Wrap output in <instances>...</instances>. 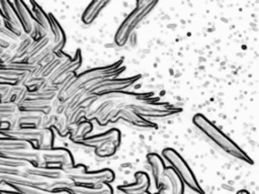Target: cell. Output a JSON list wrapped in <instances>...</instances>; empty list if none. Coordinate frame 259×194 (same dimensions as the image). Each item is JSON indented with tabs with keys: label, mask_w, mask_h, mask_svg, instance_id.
I'll list each match as a JSON object with an SVG mask.
<instances>
[{
	"label": "cell",
	"mask_w": 259,
	"mask_h": 194,
	"mask_svg": "<svg viewBox=\"0 0 259 194\" xmlns=\"http://www.w3.org/2000/svg\"><path fill=\"white\" fill-rule=\"evenodd\" d=\"M121 64L122 61H117L112 65L94 68L76 77H70L67 83L63 86V88L60 89L58 97L62 101H66L68 98H70L72 94L74 95L75 93L80 91V88L83 89V91H86L103 80L115 78V76H117L124 70L123 67L121 68Z\"/></svg>",
	"instance_id": "cell-1"
},
{
	"label": "cell",
	"mask_w": 259,
	"mask_h": 194,
	"mask_svg": "<svg viewBox=\"0 0 259 194\" xmlns=\"http://www.w3.org/2000/svg\"><path fill=\"white\" fill-rule=\"evenodd\" d=\"M192 121L193 124L198 128V130L222 152L235 159L246 162L248 164H252V159L235 141L227 136L205 116L197 113L193 116Z\"/></svg>",
	"instance_id": "cell-2"
},
{
	"label": "cell",
	"mask_w": 259,
	"mask_h": 194,
	"mask_svg": "<svg viewBox=\"0 0 259 194\" xmlns=\"http://www.w3.org/2000/svg\"><path fill=\"white\" fill-rule=\"evenodd\" d=\"M158 2L156 1H140L137 7L128 14L117 28L114 40L117 45H124L136 27L152 12Z\"/></svg>",
	"instance_id": "cell-3"
},
{
	"label": "cell",
	"mask_w": 259,
	"mask_h": 194,
	"mask_svg": "<svg viewBox=\"0 0 259 194\" xmlns=\"http://www.w3.org/2000/svg\"><path fill=\"white\" fill-rule=\"evenodd\" d=\"M80 143L94 148L96 156L107 158L112 156L119 147L120 132L113 128L106 132L85 137Z\"/></svg>",
	"instance_id": "cell-4"
},
{
	"label": "cell",
	"mask_w": 259,
	"mask_h": 194,
	"mask_svg": "<svg viewBox=\"0 0 259 194\" xmlns=\"http://www.w3.org/2000/svg\"><path fill=\"white\" fill-rule=\"evenodd\" d=\"M162 156L169 163V165H171V168L176 172V174L179 176L183 184H185L187 187H189L196 193H202V190L198 182L196 181L195 176L192 173L191 169L186 164L184 159L175 150L170 148L164 149L162 151Z\"/></svg>",
	"instance_id": "cell-5"
},
{
	"label": "cell",
	"mask_w": 259,
	"mask_h": 194,
	"mask_svg": "<svg viewBox=\"0 0 259 194\" xmlns=\"http://www.w3.org/2000/svg\"><path fill=\"white\" fill-rule=\"evenodd\" d=\"M126 107L150 121L151 119H164L172 117L181 112L180 108L168 106L167 104H132Z\"/></svg>",
	"instance_id": "cell-6"
},
{
	"label": "cell",
	"mask_w": 259,
	"mask_h": 194,
	"mask_svg": "<svg viewBox=\"0 0 259 194\" xmlns=\"http://www.w3.org/2000/svg\"><path fill=\"white\" fill-rule=\"evenodd\" d=\"M139 78L140 76H133V77H127L122 79H116V78L106 79L96 84L95 86L91 87L90 89L84 91V93L91 96L115 94L120 90L131 87L134 83H136L139 80Z\"/></svg>",
	"instance_id": "cell-7"
},
{
	"label": "cell",
	"mask_w": 259,
	"mask_h": 194,
	"mask_svg": "<svg viewBox=\"0 0 259 194\" xmlns=\"http://www.w3.org/2000/svg\"><path fill=\"white\" fill-rule=\"evenodd\" d=\"M69 178L75 185L97 186L111 182L114 179V174L109 169H103L101 171L94 172L86 171L85 173L80 175L69 176Z\"/></svg>",
	"instance_id": "cell-8"
},
{
	"label": "cell",
	"mask_w": 259,
	"mask_h": 194,
	"mask_svg": "<svg viewBox=\"0 0 259 194\" xmlns=\"http://www.w3.org/2000/svg\"><path fill=\"white\" fill-rule=\"evenodd\" d=\"M82 63L81 53L80 51L76 52V55L73 59H67L63 61L62 64L53 72V74L49 77L48 82H51L54 85H58L63 83V79H69L71 73H74L79 69Z\"/></svg>",
	"instance_id": "cell-9"
},
{
	"label": "cell",
	"mask_w": 259,
	"mask_h": 194,
	"mask_svg": "<svg viewBox=\"0 0 259 194\" xmlns=\"http://www.w3.org/2000/svg\"><path fill=\"white\" fill-rule=\"evenodd\" d=\"M41 158L44 159L46 168L63 170L66 167L74 165L73 158L70 152L66 149H52L42 154Z\"/></svg>",
	"instance_id": "cell-10"
},
{
	"label": "cell",
	"mask_w": 259,
	"mask_h": 194,
	"mask_svg": "<svg viewBox=\"0 0 259 194\" xmlns=\"http://www.w3.org/2000/svg\"><path fill=\"white\" fill-rule=\"evenodd\" d=\"M117 114L119 115L121 120L127 126H130L132 128H135V129H154V128L157 127V125L154 122L143 118L142 116H140L139 114L134 112L132 109L127 108L126 106L119 109L117 111Z\"/></svg>",
	"instance_id": "cell-11"
},
{
	"label": "cell",
	"mask_w": 259,
	"mask_h": 194,
	"mask_svg": "<svg viewBox=\"0 0 259 194\" xmlns=\"http://www.w3.org/2000/svg\"><path fill=\"white\" fill-rule=\"evenodd\" d=\"M10 6L15 12V15L23 29V32L27 35L30 34L33 26V20L29 14V11L27 10L25 3L23 1L14 0V1H8Z\"/></svg>",
	"instance_id": "cell-12"
},
{
	"label": "cell",
	"mask_w": 259,
	"mask_h": 194,
	"mask_svg": "<svg viewBox=\"0 0 259 194\" xmlns=\"http://www.w3.org/2000/svg\"><path fill=\"white\" fill-rule=\"evenodd\" d=\"M136 182L133 184L119 186L118 190L123 194H144L147 192L150 186L149 176L144 172H138L135 174Z\"/></svg>",
	"instance_id": "cell-13"
},
{
	"label": "cell",
	"mask_w": 259,
	"mask_h": 194,
	"mask_svg": "<svg viewBox=\"0 0 259 194\" xmlns=\"http://www.w3.org/2000/svg\"><path fill=\"white\" fill-rule=\"evenodd\" d=\"M148 163L151 168L152 176L155 181L156 188L161 189L162 183L164 180V172H165V165L163 163L162 158L157 154H149L147 157Z\"/></svg>",
	"instance_id": "cell-14"
},
{
	"label": "cell",
	"mask_w": 259,
	"mask_h": 194,
	"mask_svg": "<svg viewBox=\"0 0 259 194\" xmlns=\"http://www.w3.org/2000/svg\"><path fill=\"white\" fill-rule=\"evenodd\" d=\"M49 19L51 25V33L53 35V53L57 54L60 53L64 47L66 43V35L62 26L52 14H49Z\"/></svg>",
	"instance_id": "cell-15"
},
{
	"label": "cell",
	"mask_w": 259,
	"mask_h": 194,
	"mask_svg": "<svg viewBox=\"0 0 259 194\" xmlns=\"http://www.w3.org/2000/svg\"><path fill=\"white\" fill-rule=\"evenodd\" d=\"M17 108L19 113H42L45 115H49L53 106L49 101L24 100Z\"/></svg>",
	"instance_id": "cell-16"
},
{
	"label": "cell",
	"mask_w": 259,
	"mask_h": 194,
	"mask_svg": "<svg viewBox=\"0 0 259 194\" xmlns=\"http://www.w3.org/2000/svg\"><path fill=\"white\" fill-rule=\"evenodd\" d=\"M25 3V2H24ZM25 6L27 10L29 11V14L32 18V20L40 25L44 29H46L49 33H51V25H50V19L49 15L46 14V12L42 10V8L34 1H29Z\"/></svg>",
	"instance_id": "cell-17"
},
{
	"label": "cell",
	"mask_w": 259,
	"mask_h": 194,
	"mask_svg": "<svg viewBox=\"0 0 259 194\" xmlns=\"http://www.w3.org/2000/svg\"><path fill=\"white\" fill-rule=\"evenodd\" d=\"M70 194H112V190L108 185H97V186H83V185H72L66 188Z\"/></svg>",
	"instance_id": "cell-18"
},
{
	"label": "cell",
	"mask_w": 259,
	"mask_h": 194,
	"mask_svg": "<svg viewBox=\"0 0 259 194\" xmlns=\"http://www.w3.org/2000/svg\"><path fill=\"white\" fill-rule=\"evenodd\" d=\"M109 3V1L104 0L90 2L82 14V22L84 24H91L98 17L103 8H105Z\"/></svg>",
	"instance_id": "cell-19"
},
{
	"label": "cell",
	"mask_w": 259,
	"mask_h": 194,
	"mask_svg": "<svg viewBox=\"0 0 259 194\" xmlns=\"http://www.w3.org/2000/svg\"><path fill=\"white\" fill-rule=\"evenodd\" d=\"M42 116L40 114H24L18 117L17 128L20 129H38L40 128Z\"/></svg>",
	"instance_id": "cell-20"
},
{
	"label": "cell",
	"mask_w": 259,
	"mask_h": 194,
	"mask_svg": "<svg viewBox=\"0 0 259 194\" xmlns=\"http://www.w3.org/2000/svg\"><path fill=\"white\" fill-rule=\"evenodd\" d=\"M25 173L33 176V177H42V178H50V179H59L62 176V173L56 169H49V168H31L26 169Z\"/></svg>",
	"instance_id": "cell-21"
},
{
	"label": "cell",
	"mask_w": 259,
	"mask_h": 194,
	"mask_svg": "<svg viewBox=\"0 0 259 194\" xmlns=\"http://www.w3.org/2000/svg\"><path fill=\"white\" fill-rule=\"evenodd\" d=\"M29 149L28 142L18 140L0 139V152H11V151H26Z\"/></svg>",
	"instance_id": "cell-22"
},
{
	"label": "cell",
	"mask_w": 259,
	"mask_h": 194,
	"mask_svg": "<svg viewBox=\"0 0 259 194\" xmlns=\"http://www.w3.org/2000/svg\"><path fill=\"white\" fill-rule=\"evenodd\" d=\"M47 84H48L47 79L40 78V77H33V78H30L23 87H25L27 93H33V92L42 90Z\"/></svg>",
	"instance_id": "cell-23"
},
{
	"label": "cell",
	"mask_w": 259,
	"mask_h": 194,
	"mask_svg": "<svg viewBox=\"0 0 259 194\" xmlns=\"http://www.w3.org/2000/svg\"><path fill=\"white\" fill-rule=\"evenodd\" d=\"M91 130V123L90 122H87V121H84L82 123H80L77 128L75 129V131L72 133V140L75 141V142H78L80 143L85 137H86V134Z\"/></svg>",
	"instance_id": "cell-24"
},
{
	"label": "cell",
	"mask_w": 259,
	"mask_h": 194,
	"mask_svg": "<svg viewBox=\"0 0 259 194\" xmlns=\"http://www.w3.org/2000/svg\"><path fill=\"white\" fill-rule=\"evenodd\" d=\"M0 16H3V19H5V20L19 23L14 10L12 9V7L10 6L8 1H5V0L0 1Z\"/></svg>",
	"instance_id": "cell-25"
},
{
	"label": "cell",
	"mask_w": 259,
	"mask_h": 194,
	"mask_svg": "<svg viewBox=\"0 0 259 194\" xmlns=\"http://www.w3.org/2000/svg\"><path fill=\"white\" fill-rule=\"evenodd\" d=\"M3 26L8 29L10 32H12L14 35H16L17 37H21L24 32H23V29L21 27V25L19 23H16V22H12V21H8V20H5L3 19Z\"/></svg>",
	"instance_id": "cell-26"
},
{
	"label": "cell",
	"mask_w": 259,
	"mask_h": 194,
	"mask_svg": "<svg viewBox=\"0 0 259 194\" xmlns=\"http://www.w3.org/2000/svg\"><path fill=\"white\" fill-rule=\"evenodd\" d=\"M55 129L58 130L59 134L60 135H66L67 132L69 131V127H68V121H67V118H65L64 116L62 117H58L55 125L53 126Z\"/></svg>",
	"instance_id": "cell-27"
},
{
	"label": "cell",
	"mask_w": 259,
	"mask_h": 194,
	"mask_svg": "<svg viewBox=\"0 0 259 194\" xmlns=\"http://www.w3.org/2000/svg\"><path fill=\"white\" fill-rule=\"evenodd\" d=\"M0 37L9 41L12 40L13 42H17V40L19 39V37H17L16 35H14L12 32H10L8 29H6L4 26L0 27Z\"/></svg>",
	"instance_id": "cell-28"
},
{
	"label": "cell",
	"mask_w": 259,
	"mask_h": 194,
	"mask_svg": "<svg viewBox=\"0 0 259 194\" xmlns=\"http://www.w3.org/2000/svg\"><path fill=\"white\" fill-rule=\"evenodd\" d=\"M9 85H4V84H0V98L5 94V92L7 91Z\"/></svg>",
	"instance_id": "cell-29"
},
{
	"label": "cell",
	"mask_w": 259,
	"mask_h": 194,
	"mask_svg": "<svg viewBox=\"0 0 259 194\" xmlns=\"http://www.w3.org/2000/svg\"><path fill=\"white\" fill-rule=\"evenodd\" d=\"M237 194H249V193L246 190H240Z\"/></svg>",
	"instance_id": "cell-30"
},
{
	"label": "cell",
	"mask_w": 259,
	"mask_h": 194,
	"mask_svg": "<svg viewBox=\"0 0 259 194\" xmlns=\"http://www.w3.org/2000/svg\"><path fill=\"white\" fill-rule=\"evenodd\" d=\"M160 194H171L169 191H165V190H162Z\"/></svg>",
	"instance_id": "cell-31"
},
{
	"label": "cell",
	"mask_w": 259,
	"mask_h": 194,
	"mask_svg": "<svg viewBox=\"0 0 259 194\" xmlns=\"http://www.w3.org/2000/svg\"><path fill=\"white\" fill-rule=\"evenodd\" d=\"M2 26V19H1V17H0V27Z\"/></svg>",
	"instance_id": "cell-32"
}]
</instances>
